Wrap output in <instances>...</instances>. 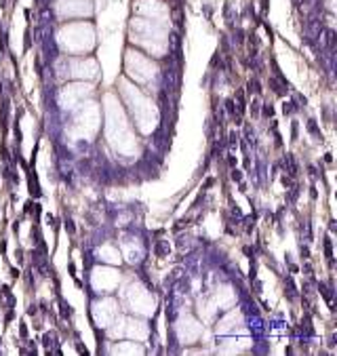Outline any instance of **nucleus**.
I'll list each match as a JSON object with an SVG mask.
<instances>
[{
  "instance_id": "1",
  "label": "nucleus",
  "mask_w": 337,
  "mask_h": 356,
  "mask_svg": "<svg viewBox=\"0 0 337 356\" xmlns=\"http://www.w3.org/2000/svg\"><path fill=\"white\" fill-rule=\"evenodd\" d=\"M57 44L63 53L85 55L95 49V28L91 22L72 19L57 28Z\"/></svg>"
},
{
  "instance_id": "2",
  "label": "nucleus",
  "mask_w": 337,
  "mask_h": 356,
  "mask_svg": "<svg viewBox=\"0 0 337 356\" xmlns=\"http://www.w3.org/2000/svg\"><path fill=\"white\" fill-rule=\"evenodd\" d=\"M129 38L131 42L144 47L148 53L165 55L169 49V30L165 24L146 19V17H135L129 26Z\"/></svg>"
},
{
  "instance_id": "3",
  "label": "nucleus",
  "mask_w": 337,
  "mask_h": 356,
  "mask_svg": "<svg viewBox=\"0 0 337 356\" xmlns=\"http://www.w3.org/2000/svg\"><path fill=\"white\" fill-rule=\"evenodd\" d=\"M135 13L140 17L158 22L165 26L169 24V9L163 3H158V0H138V3H135Z\"/></svg>"
}]
</instances>
